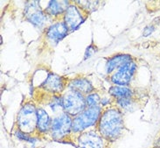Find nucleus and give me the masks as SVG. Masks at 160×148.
<instances>
[{"label":"nucleus","mask_w":160,"mask_h":148,"mask_svg":"<svg viewBox=\"0 0 160 148\" xmlns=\"http://www.w3.org/2000/svg\"><path fill=\"white\" fill-rule=\"evenodd\" d=\"M124 128L123 115L117 107L107 108L102 110L96 130L104 140L114 141L121 136Z\"/></svg>","instance_id":"f257e3e1"},{"label":"nucleus","mask_w":160,"mask_h":148,"mask_svg":"<svg viewBox=\"0 0 160 148\" xmlns=\"http://www.w3.org/2000/svg\"><path fill=\"white\" fill-rule=\"evenodd\" d=\"M102 110V106L87 107L82 112L73 118L72 133L79 135L91 127L96 126Z\"/></svg>","instance_id":"f03ea898"},{"label":"nucleus","mask_w":160,"mask_h":148,"mask_svg":"<svg viewBox=\"0 0 160 148\" xmlns=\"http://www.w3.org/2000/svg\"><path fill=\"white\" fill-rule=\"evenodd\" d=\"M37 110L36 105L28 102L22 106L17 117V125L19 131L26 134L37 131Z\"/></svg>","instance_id":"7ed1b4c3"},{"label":"nucleus","mask_w":160,"mask_h":148,"mask_svg":"<svg viewBox=\"0 0 160 148\" xmlns=\"http://www.w3.org/2000/svg\"><path fill=\"white\" fill-rule=\"evenodd\" d=\"M61 96L63 111L70 115L72 118L77 116L87 108L86 96L79 92L68 89Z\"/></svg>","instance_id":"20e7f679"},{"label":"nucleus","mask_w":160,"mask_h":148,"mask_svg":"<svg viewBox=\"0 0 160 148\" xmlns=\"http://www.w3.org/2000/svg\"><path fill=\"white\" fill-rule=\"evenodd\" d=\"M73 118L66 112H61L60 115L52 119L51 126V136L53 140H61L65 139L72 133Z\"/></svg>","instance_id":"39448f33"},{"label":"nucleus","mask_w":160,"mask_h":148,"mask_svg":"<svg viewBox=\"0 0 160 148\" xmlns=\"http://www.w3.org/2000/svg\"><path fill=\"white\" fill-rule=\"evenodd\" d=\"M24 13L26 20L30 22L34 26L38 27H42L45 26L50 18L45 13V10L41 9L39 2L38 1L28 2L26 4Z\"/></svg>","instance_id":"423d86ee"},{"label":"nucleus","mask_w":160,"mask_h":148,"mask_svg":"<svg viewBox=\"0 0 160 148\" xmlns=\"http://www.w3.org/2000/svg\"><path fill=\"white\" fill-rule=\"evenodd\" d=\"M138 65L134 61H131L120 67L114 74H110V82L117 86H127L135 76Z\"/></svg>","instance_id":"0eeeda50"},{"label":"nucleus","mask_w":160,"mask_h":148,"mask_svg":"<svg viewBox=\"0 0 160 148\" xmlns=\"http://www.w3.org/2000/svg\"><path fill=\"white\" fill-rule=\"evenodd\" d=\"M87 17L88 15L79 6L76 4H70L66 10L62 20L65 22L70 32H74L78 30L85 22Z\"/></svg>","instance_id":"6e6552de"},{"label":"nucleus","mask_w":160,"mask_h":148,"mask_svg":"<svg viewBox=\"0 0 160 148\" xmlns=\"http://www.w3.org/2000/svg\"><path fill=\"white\" fill-rule=\"evenodd\" d=\"M68 83L66 82L64 77L56 74H48L47 78L40 85V89H42L45 92H48L51 95H61V93L65 90L66 87H68Z\"/></svg>","instance_id":"1a4fd4ad"},{"label":"nucleus","mask_w":160,"mask_h":148,"mask_svg":"<svg viewBox=\"0 0 160 148\" xmlns=\"http://www.w3.org/2000/svg\"><path fill=\"white\" fill-rule=\"evenodd\" d=\"M70 33L68 27L67 26L65 22L56 21L51 24L46 30V39H48L53 46H56L59 42L65 38Z\"/></svg>","instance_id":"9d476101"},{"label":"nucleus","mask_w":160,"mask_h":148,"mask_svg":"<svg viewBox=\"0 0 160 148\" xmlns=\"http://www.w3.org/2000/svg\"><path fill=\"white\" fill-rule=\"evenodd\" d=\"M81 148H104V139L97 131H87L77 136Z\"/></svg>","instance_id":"9b49d317"},{"label":"nucleus","mask_w":160,"mask_h":148,"mask_svg":"<svg viewBox=\"0 0 160 148\" xmlns=\"http://www.w3.org/2000/svg\"><path fill=\"white\" fill-rule=\"evenodd\" d=\"M68 89L79 92L85 96L89 95L92 92H94V89H95V88L90 81H88V79L82 77V76L75 77L73 80H71L70 82H68Z\"/></svg>","instance_id":"f8f14e48"},{"label":"nucleus","mask_w":160,"mask_h":148,"mask_svg":"<svg viewBox=\"0 0 160 148\" xmlns=\"http://www.w3.org/2000/svg\"><path fill=\"white\" fill-rule=\"evenodd\" d=\"M133 61L132 56L129 54H117L113 56L109 57L106 62V73L110 74L115 70L118 69L120 67L123 66L126 63Z\"/></svg>","instance_id":"ddd939ff"},{"label":"nucleus","mask_w":160,"mask_h":148,"mask_svg":"<svg viewBox=\"0 0 160 148\" xmlns=\"http://www.w3.org/2000/svg\"><path fill=\"white\" fill-rule=\"evenodd\" d=\"M52 119L46 110L38 108L37 110V132L39 134H47L51 131Z\"/></svg>","instance_id":"4468645a"},{"label":"nucleus","mask_w":160,"mask_h":148,"mask_svg":"<svg viewBox=\"0 0 160 148\" xmlns=\"http://www.w3.org/2000/svg\"><path fill=\"white\" fill-rule=\"evenodd\" d=\"M70 2L68 1H50L48 3L47 8L45 9V13L48 14L49 17H60L64 15L66 10L70 5Z\"/></svg>","instance_id":"2eb2a0df"},{"label":"nucleus","mask_w":160,"mask_h":148,"mask_svg":"<svg viewBox=\"0 0 160 148\" xmlns=\"http://www.w3.org/2000/svg\"><path fill=\"white\" fill-rule=\"evenodd\" d=\"M108 94L111 97H114L115 100L133 97V91L130 89V88L126 87V86L114 85L109 89Z\"/></svg>","instance_id":"dca6fc26"},{"label":"nucleus","mask_w":160,"mask_h":148,"mask_svg":"<svg viewBox=\"0 0 160 148\" xmlns=\"http://www.w3.org/2000/svg\"><path fill=\"white\" fill-rule=\"evenodd\" d=\"M48 106L52 112H59L63 110L62 96L61 95H51L48 101Z\"/></svg>","instance_id":"f3484780"},{"label":"nucleus","mask_w":160,"mask_h":148,"mask_svg":"<svg viewBox=\"0 0 160 148\" xmlns=\"http://www.w3.org/2000/svg\"><path fill=\"white\" fill-rule=\"evenodd\" d=\"M117 103V108L121 110H124L129 111L130 110H133L134 108V100H133V97H130V98H123V99H118L116 100Z\"/></svg>","instance_id":"a211bd4d"},{"label":"nucleus","mask_w":160,"mask_h":148,"mask_svg":"<svg viewBox=\"0 0 160 148\" xmlns=\"http://www.w3.org/2000/svg\"><path fill=\"white\" fill-rule=\"evenodd\" d=\"M101 101H102V98L99 96V94L96 92H92L89 95L86 96L87 107L101 106Z\"/></svg>","instance_id":"6ab92c4d"},{"label":"nucleus","mask_w":160,"mask_h":148,"mask_svg":"<svg viewBox=\"0 0 160 148\" xmlns=\"http://www.w3.org/2000/svg\"><path fill=\"white\" fill-rule=\"evenodd\" d=\"M75 3L79 4H76V5L79 6L87 14V13H93L94 11H95L96 8H97V6H98V4H98L99 2H95V1H82V3L85 4H81L79 1H76Z\"/></svg>","instance_id":"aec40b11"},{"label":"nucleus","mask_w":160,"mask_h":148,"mask_svg":"<svg viewBox=\"0 0 160 148\" xmlns=\"http://www.w3.org/2000/svg\"><path fill=\"white\" fill-rule=\"evenodd\" d=\"M16 137H17L18 140H21L23 141H26V142H29L31 144H34L35 142L37 141V139H35L34 137H32L30 134H26L23 131H19L18 129L16 130Z\"/></svg>","instance_id":"412c9836"},{"label":"nucleus","mask_w":160,"mask_h":148,"mask_svg":"<svg viewBox=\"0 0 160 148\" xmlns=\"http://www.w3.org/2000/svg\"><path fill=\"white\" fill-rule=\"evenodd\" d=\"M97 52V48L95 45H90L87 48L86 51H85V54H84V60L88 59L89 57L94 55L95 53Z\"/></svg>","instance_id":"4be33fe9"},{"label":"nucleus","mask_w":160,"mask_h":148,"mask_svg":"<svg viewBox=\"0 0 160 148\" xmlns=\"http://www.w3.org/2000/svg\"><path fill=\"white\" fill-rule=\"evenodd\" d=\"M155 30H156V26L154 25H149L143 29V37H148V36L152 35V33H154Z\"/></svg>","instance_id":"5701e85b"},{"label":"nucleus","mask_w":160,"mask_h":148,"mask_svg":"<svg viewBox=\"0 0 160 148\" xmlns=\"http://www.w3.org/2000/svg\"><path fill=\"white\" fill-rule=\"evenodd\" d=\"M153 148H160V146H155V147H153Z\"/></svg>","instance_id":"b1692460"}]
</instances>
